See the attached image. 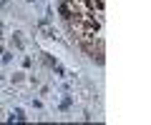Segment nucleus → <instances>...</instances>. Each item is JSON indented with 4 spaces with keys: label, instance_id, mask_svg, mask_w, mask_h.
Wrapping results in <instances>:
<instances>
[{
    "label": "nucleus",
    "instance_id": "nucleus-1",
    "mask_svg": "<svg viewBox=\"0 0 151 125\" xmlns=\"http://www.w3.org/2000/svg\"><path fill=\"white\" fill-rule=\"evenodd\" d=\"M0 30H3V25H0Z\"/></svg>",
    "mask_w": 151,
    "mask_h": 125
}]
</instances>
